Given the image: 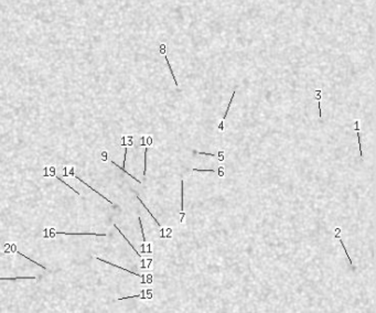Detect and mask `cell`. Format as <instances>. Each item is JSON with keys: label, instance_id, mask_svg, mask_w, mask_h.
Wrapping results in <instances>:
<instances>
[{"label": "cell", "instance_id": "6da1fadb", "mask_svg": "<svg viewBox=\"0 0 376 313\" xmlns=\"http://www.w3.org/2000/svg\"><path fill=\"white\" fill-rule=\"evenodd\" d=\"M51 235L50 236H45L44 238H53L54 237L55 234H59V235H76V236H79V235H85V236H88V235H91V236H102V237H106L107 234H97V233H66V231H52V228L49 229Z\"/></svg>", "mask_w": 376, "mask_h": 313}, {"label": "cell", "instance_id": "7a4b0ae2", "mask_svg": "<svg viewBox=\"0 0 376 313\" xmlns=\"http://www.w3.org/2000/svg\"><path fill=\"white\" fill-rule=\"evenodd\" d=\"M70 174H71V175H74V176H75V178H76V179H77V180H79V181H81V182H82V183H83V184H84V185H86V186H87V188H91V190H92V191H93V192H95V193H96V194H98V195H99V196H102V198H104V200H106V201H107V203H110V204H112V206H115V207H118V206H117V205H115V204L112 203V201H109V200H108V198H106V196H104V195H103V194H100L99 192H98V191H96V190H95V188H92V186H91V185H89V184H87V183L85 182L84 180H82V179H81V178H79V175H77V174H75V173H74V170H73V168H72V170H71V171H70Z\"/></svg>", "mask_w": 376, "mask_h": 313}, {"label": "cell", "instance_id": "3957f363", "mask_svg": "<svg viewBox=\"0 0 376 313\" xmlns=\"http://www.w3.org/2000/svg\"><path fill=\"white\" fill-rule=\"evenodd\" d=\"M96 259H97V260H99V261H103V262H105V264H107V265H110V266H114V267H116V268H119V269H121V270H125V271H127L128 274H131V275H135V276H137V277H140V278H141V279H143V283H146V280H145L146 276H145V275H140V274H136V272H133V271H130V270H128V269H125V268H124V267H120V266H118V265H115V264H112V262H109V261H107V260H105V259H103V258H100V257H96Z\"/></svg>", "mask_w": 376, "mask_h": 313}, {"label": "cell", "instance_id": "277c9868", "mask_svg": "<svg viewBox=\"0 0 376 313\" xmlns=\"http://www.w3.org/2000/svg\"><path fill=\"white\" fill-rule=\"evenodd\" d=\"M236 88H237V86H236V87H235V88H234L233 94H232V97H230V103H228V105H227V108H226V110H225L224 116H223V119H222L221 124H220V126H218V129H220V130H221V131H223V129H224V126H223V124H224V120H225V119H226V117H227L228 112H230V106H232V103H233L234 97H235V93H236Z\"/></svg>", "mask_w": 376, "mask_h": 313}, {"label": "cell", "instance_id": "5b68a950", "mask_svg": "<svg viewBox=\"0 0 376 313\" xmlns=\"http://www.w3.org/2000/svg\"><path fill=\"white\" fill-rule=\"evenodd\" d=\"M184 182H183V179L181 180V218H180V222H183V219H184V216L185 213L183 212L184 210V203H183V201H184V194H183V192H184Z\"/></svg>", "mask_w": 376, "mask_h": 313}, {"label": "cell", "instance_id": "8992f818", "mask_svg": "<svg viewBox=\"0 0 376 313\" xmlns=\"http://www.w3.org/2000/svg\"><path fill=\"white\" fill-rule=\"evenodd\" d=\"M12 247H13V251L15 252V254H18L19 256H23L24 258H27L28 260H29V261H31V262H33L34 265H36V266H39V267H41V268H43V269H44V270H48V268L45 267V266H43V265H40V264H38V262L36 261H34L33 259H31V258H28V256H24L23 254H21V252H19L18 250H15V244H13V245H12Z\"/></svg>", "mask_w": 376, "mask_h": 313}, {"label": "cell", "instance_id": "52a82bcc", "mask_svg": "<svg viewBox=\"0 0 376 313\" xmlns=\"http://www.w3.org/2000/svg\"><path fill=\"white\" fill-rule=\"evenodd\" d=\"M145 290H143V291L140 292L139 295H129V297H124V298H119L118 300H127V299H133V298H139V299H141V300H148L149 298H147V297H145Z\"/></svg>", "mask_w": 376, "mask_h": 313}, {"label": "cell", "instance_id": "ba28073f", "mask_svg": "<svg viewBox=\"0 0 376 313\" xmlns=\"http://www.w3.org/2000/svg\"><path fill=\"white\" fill-rule=\"evenodd\" d=\"M163 55H164V60H166V62H167L168 67H169V70H170V73H171V75H172V77H173V82H174L176 86H179V84H178V81H176V75H174V73H173V68H172V66H171V64H170L169 60H168L167 55H166V54H163Z\"/></svg>", "mask_w": 376, "mask_h": 313}, {"label": "cell", "instance_id": "9c48e42d", "mask_svg": "<svg viewBox=\"0 0 376 313\" xmlns=\"http://www.w3.org/2000/svg\"><path fill=\"white\" fill-rule=\"evenodd\" d=\"M137 198H138V201H139L140 203L143 204V207H145V208H146V211H147V212H148V213H149V214H150V216H151L152 218H153V221H155V222H156V224H157V225H158V226H161V225H160V223L158 222V221H157V218H156L155 216L152 215V213H151V212H150V211H149V208H148V207L146 206V204H145V203H143V201H141V198H139V195H138V194H137Z\"/></svg>", "mask_w": 376, "mask_h": 313}, {"label": "cell", "instance_id": "30bf717a", "mask_svg": "<svg viewBox=\"0 0 376 313\" xmlns=\"http://www.w3.org/2000/svg\"><path fill=\"white\" fill-rule=\"evenodd\" d=\"M112 164H115V165H116V168H119V169H120L121 171H124V172H125V173H126V174H127V175H129V176H130V178H133V179L135 180V181H137V182L139 183V184H141V181H140V180H138V179H137L136 176L131 175V174L129 173V172H127V171L125 170V168H124V167H120V165H118V164L116 163V162H114V161H112Z\"/></svg>", "mask_w": 376, "mask_h": 313}, {"label": "cell", "instance_id": "8fae6325", "mask_svg": "<svg viewBox=\"0 0 376 313\" xmlns=\"http://www.w3.org/2000/svg\"><path fill=\"white\" fill-rule=\"evenodd\" d=\"M114 226H115V228H116V229H117V231H119V234H120V235H121V236H123V237H124V238H125V240H126V241H127V243H128V244H129V246H130V247H131V248H133V251L136 252V254H137V256H139V257H140V254H139V252H138V250H137V249H136V248H135V247H133V245H131V243H130V241H129V240H128V238H126V237H125V235H124V234H123V233H121V231H120V229H119V228H118V227H117V226H116V224H114Z\"/></svg>", "mask_w": 376, "mask_h": 313}, {"label": "cell", "instance_id": "7c38bea8", "mask_svg": "<svg viewBox=\"0 0 376 313\" xmlns=\"http://www.w3.org/2000/svg\"><path fill=\"white\" fill-rule=\"evenodd\" d=\"M19 279H36L35 277H15V278H0V280H10V281H15V280Z\"/></svg>", "mask_w": 376, "mask_h": 313}, {"label": "cell", "instance_id": "4fadbf2b", "mask_svg": "<svg viewBox=\"0 0 376 313\" xmlns=\"http://www.w3.org/2000/svg\"><path fill=\"white\" fill-rule=\"evenodd\" d=\"M358 134V150H360V157L361 159L363 158V151H362V145H361V135H360V130H356Z\"/></svg>", "mask_w": 376, "mask_h": 313}, {"label": "cell", "instance_id": "5bb4252c", "mask_svg": "<svg viewBox=\"0 0 376 313\" xmlns=\"http://www.w3.org/2000/svg\"><path fill=\"white\" fill-rule=\"evenodd\" d=\"M340 243H341V246L343 247V249H344V251H345L346 256H347V258H349V260H350V265H353V264H352V259H351V257H350V255H349V252H347V250H346V247H345V245H344V243H343V240H342V239H340Z\"/></svg>", "mask_w": 376, "mask_h": 313}, {"label": "cell", "instance_id": "9a60e30c", "mask_svg": "<svg viewBox=\"0 0 376 313\" xmlns=\"http://www.w3.org/2000/svg\"><path fill=\"white\" fill-rule=\"evenodd\" d=\"M138 221H139V224H140V229H141V235H143V241L146 243V236H145V231H143V222H141V218L138 217Z\"/></svg>", "mask_w": 376, "mask_h": 313}, {"label": "cell", "instance_id": "2e32d148", "mask_svg": "<svg viewBox=\"0 0 376 313\" xmlns=\"http://www.w3.org/2000/svg\"><path fill=\"white\" fill-rule=\"evenodd\" d=\"M148 148L145 149V168H143V175H146L147 173V152H148Z\"/></svg>", "mask_w": 376, "mask_h": 313}, {"label": "cell", "instance_id": "e0dca14e", "mask_svg": "<svg viewBox=\"0 0 376 313\" xmlns=\"http://www.w3.org/2000/svg\"><path fill=\"white\" fill-rule=\"evenodd\" d=\"M195 152H196V153H199V155H207V157H217L216 155H214V153H210V152H203V151H195Z\"/></svg>", "mask_w": 376, "mask_h": 313}, {"label": "cell", "instance_id": "ac0fdd59", "mask_svg": "<svg viewBox=\"0 0 376 313\" xmlns=\"http://www.w3.org/2000/svg\"><path fill=\"white\" fill-rule=\"evenodd\" d=\"M192 171H194V172H215V171L214 170H211V169H207V170H203V169H196V168H193V169H192Z\"/></svg>", "mask_w": 376, "mask_h": 313}]
</instances>
